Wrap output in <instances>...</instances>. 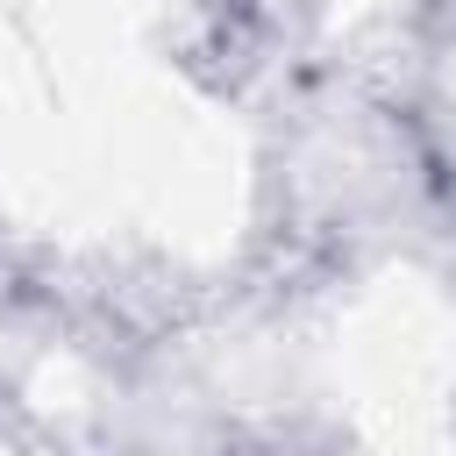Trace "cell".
<instances>
[]
</instances>
